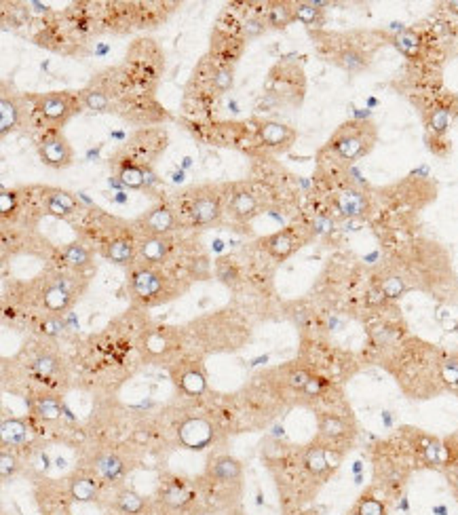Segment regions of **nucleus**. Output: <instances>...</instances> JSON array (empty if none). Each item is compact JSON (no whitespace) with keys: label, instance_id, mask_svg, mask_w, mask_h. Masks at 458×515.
Returning a JSON list of instances; mask_svg holds the SVG:
<instances>
[{"label":"nucleus","instance_id":"obj_1","mask_svg":"<svg viewBox=\"0 0 458 515\" xmlns=\"http://www.w3.org/2000/svg\"><path fill=\"white\" fill-rule=\"evenodd\" d=\"M374 141H376V129L372 123L351 121V123H344L334 134V138L329 140V148L342 161H357L374 148Z\"/></svg>","mask_w":458,"mask_h":515},{"label":"nucleus","instance_id":"obj_2","mask_svg":"<svg viewBox=\"0 0 458 515\" xmlns=\"http://www.w3.org/2000/svg\"><path fill=\"white\" fill-rule=\"evenodd\" d=\"M39 154L43 163L53 167V169H64L72 163V146L64 138L59 129H49L45 136L39 141Z\"/></svg>","mask_w":458,"mask_h":515},{"label":"nucleus","instance_id":"obj_3","mask_svg":"<svg viewBox=\"0 0 458 515\" xmlns=\"http://www.w3.org/2000/svg\"><path fill=\"white\" fill-rule=\"evenodd\" d=\"M36 110L41 112V116L46 123H51V129H57L76 112V99L70 94H59V91L46 94L39 97Z\"/></svg>","mask_w":458,"mask_h":515},{"label":"nucleus","instance_id":"obj_4","mask_svg":"<svg viewBox=\"0 0 458 515\" xmlns=\"http://www.w3.org/2000/svg\"><path fill=\"white\" fill-rule=\"evenodd\" d=\"M222 214V203H220V194L211 186L199 188L196 192H192V201H190V218L192 224L196 226H207L211 222H216Z\"/></svg>","mask_w":458,"mask_h":515},{"label":"nucleus","instance_id":"obj_5","mask_svg":"<svg viewBox=\"0 0 458 515\" xmlns=\"http://www.w3.org/2000/svg\"><path fill=\"white\" fill-rule=\"evenodd\" d=\"M178 437L188 450H205L207 446L214 444L216 431L211 422L196 416V419H186L178 429Z\"/></svg>","mask_w":458,"mask_h":515},{"label":"nucleus","instance_id":"obj_6","mask_svg":"<svg viewBox=\"0 0 458 515\" xmlns=\"http://www.w3.org/2000/svg\"><path fill=\"white\" fill-rule=\"evenodd\" d=\"M171 378L176 380L178 389L190 397H196L207 389V378L199 361H178L171 368Z\"/></svg>","mask_w":458,"mask_h":515},{"label":"nucleus","instance_id":"obj_7","mask_svg":"<svg viewBox=\"0 0 458 515\" xmlns=\"http://www.w3.org/2000/svg\"><path fill=\"white\" fill-rule=\"evenodd\" d=\"M258 136H260V141L275 150V152H283L287 150L294 141H296V131L287 125H281V123H275V121H264L258 125Z\"/></svg>","mask_w":458,"mask_h":515},{"label":"nucleus","instance_id":"obj_8","mask_svg":"<svg viewBox=\"0 0 458 515\" xmlns=\"http://www.w3.org/2000/svg\"><path fill=\"white\" fill-rule=\"evenodd\" d=\"M131 287H134L136 298L150 302V300H154L156 296L163 294V289H165V277H163L161 273L152 271V269H141L138 273H134Z\"/></svg>","mask_w":458,"mask_h":515},{"label":"nucleus","instance_id":"obj_9","mask_svg":"<svg viewBox=\"0 0 458 515\" xmlns=\"http://www.w3.org/2000/svg\"><path fill=\"white\" fill-rule=\"evenodd\" d=\"M262 243L267 245V249L275 256L277 260H285L287 256H292V254L304 243V239H300L296 226H292V229H285V231H279V233L271 234V236L264 239Z\"/></svg>","mask_w":458,"mask_h":515},{"label":"nucleus","instance_id":"obj_10","mask_svg":"<svg viewBox=\"0 0 458 515\" xmlns=\"http://www.w3.org/2000/svg\"><path fill=\"white\" fill-rule=\"evenodd\" d=\"M336 209H338V214L344 216V218H359V216L367 214L369 201H367V196L362 190L351 188V190H344V192L338 194V199H336Z\"/></svg>","mask_w":458,"mask_h":515},{"label":"nucleus","instance_id":"obj_11","mask_svg":"<svg viewBox=\"0 0 458 515\" xmlns=\"http://www.w3.org/2000/svg\"><path fill=\"white\" fill-rule=\"evenodd\" d=\"M241 463L232 456H216L207 465V475L218 481H239L241 479Z\"/></svg>","mask_w":458,"mask_h":515},{"label":"nucleus","instance_id":"obj_12","mask_svg":"<svg viewBox=\"0 0 458 515\" xmlns=\"http://www.w3.org/2000/svg\"><path fill=\"white\" fill-rule=\"evenodd\" d=\"M141 224H144V229L150 234H163L169 233V231L174 229L176 218H174V214H171L169 207L159 205V207L150 209V211L141 218Z\"/></svg>","mask_w":458,"mask_h":515},{"label":"nucleus","instance_id":"obj_13","mask_svg":"<svg viewBox=\"0 0 458 515\" xmlns=\"http://www.w3.org/2000/svg\"><path fill=\"white\" fill-rule=\"evenodd\" d=\"M72 298H74V294L68 291L59 281L49 283L43 291V302L51 313H61V311L70 309Z\"/></svg>","mask_w":458,"mask_h":515},{"label":"nucleus","instance_id":"obj_14","mask_svg":"<svg viewBox=\"0 0 458 515\" xmlns=\"http://www.w3.org/2000/svg\"><path fill=\"white\" fill-rule=\"evenodd\" d=\"M19 114H21V106H19L17 97L4 91L0 99V134L2 136H6L9 131H13L17 127Z\"/></svg>","mask_w":458,"mask_h":515},{"label":"nucleus","instance_id":"obj_15","mask_svg":"<svg viewBox=\"0 0 458 515\" xmlns=\"http://www.w3.org/2000/svg\"><path fill=\"white\" fill-rule=\"evenodd\" d=\"M93 469L108 481H116L125 475V463L112 452H99L93 459Z\"/></svg>","mask_w":458,"mask_h":515},{"label":"nucleus","instance_id":"obj_16","mask_svg":"<svg viewBox=\"0 0 458 515\" xmlns=\"http://www.w3.org/2000/svg\"><path fill=\"white\" fill-rule=\"evenodd\" d=\"M134 254H136V245L131 239H112L106 247H104V256L114 262V264H129L134 260Z\"/></svg>","mask_w":458,"mask_h":515},{"label":"nucleus","instance_id":"obj_17","mask_svg":"<svg viewBox=\"0 0 458 515\" xmlns=\"http://www.w3.org/2000/svg\"><path fill=\"white\" fill-rule=\"evenodd\" d=\"M376 287L382 291V296L387 298V300H397V298H402L404 294H408L410 291V283L408 279L404 277V275H399V273H387V275H382L378 283H376Z\"/></svg>","mask_w":458,"mask_h":515},{"label":"nucleus","instance_id":"obj_18","mask_svg":"<svg viewBox=\"0 0 458 515\" xmlns=\"http://www.w3.org/2000/svg\"><path fill=\"white\" fill-rule=\"evenodd\" d=\"M304 467L313 477H321V479L329 473V461H327V454H325L323 446L313 444V446L307 448V452H304Z\"/></svg>","mask_w":458,"mask_h":515},{"label":"nucleus","instance_id":"obj_19","mask_svg":"<svg viewBox=\"0 0 458 515\" xmlns=\"http://www.w3.org/2000/svg\"><path fill=\"white\" fill-rule=\"evenodd\" d=\"M139 254L148 262H159L169 254V241L163 239L161 234H150V236L139 241Z\"/></svg>","mask_w":458,"mask_h":515},{"label":"nucleus","instance_id":"obj_20","mask_svg":"<svg viewBox=\"0 0 458 515\" xmlns=\"http://www.w3.org/2000/svg\"><path fill=\"white\" fill-rule=\"evenodd\" d=\"M319 433L321 437H325L329 441H338L349 435V422L336 414H321Z\"/></svg>","mask_w":458,"mask_h":515},{"label":"nucleus","instance_id":"obj_21","mask_svg":"<svg viewBox=\"0 0 458 515\" xmlns=\"http://www.w3.org/2000/svg\"><path fill=\"white\" fill-rule=\"evenodd\" d=\"M76 207H79V201H76L72 194L64 192V190H53V192L49 194L46 211L53 214V216H68V214H72Z\"/></svg>","mask_w":458,"mask_h":515},{"label":"nucleus","instance_id":"obj_22","mask_svg":"<svg viewBox=\"0 0 458 515\" xmlns=\"http://www.w3.org/2000/svg\"><path fill=\"white\" fill-rule=\"evenodd\" d=\"M144 349L148 355L152 357H161L165 355L169 349H171V342H169V329L159 328L152 329L146 338H144Z\"/></svg>","mask_w":458,"mask_h":515},{"label":"nucleus","instance_id":"obj_23","mask_svg":"<svg viewBox=\"0 0 458 515\" xmlns=\"http://www.w3.org/2000/svg\"><path fill=\"white\" fill-rule=\"evenodd\" d=\"M28 439V426L19 419H4L2 421V444L4 446H19Z\"/></svg>","mask_w":458,"mask_h":515},{"label":"nucleus","instance_id":"obj_24","mask_svg":"<svg viewBox=\"0 0 458 515\" xmlns=\"http://www.w3.org/2000/svg\"><path fill=\"white\" fill-rule=\"evenodd\" d=\"M61 258L72 266V269H87L91 266V251L81 245V243H70L61 249Z\"/></svg>","mask_w":458,"mask_h":515},{"label":"nucleus","instance_id":"obj_25","mask_svg":"<svg viewBox=\"0 0 458 515\" xmlns=\"http://www.w3.org/2000/svg\"><path fill=\"white\" fill-rule=\"evenodd\" d=\"M119 180L123 182V186L125 188H141L146 184V169L139 167L136 161L127 159V161L121 165Z\"/></svg>","mask_w":458,"mask_h":515},{"label":"nucleus","instance_id":"obj_26","mask_svg":"<svg viewBox=\"0 0 458 515\" xmlns=\"http://www.w3.org/2000/svg\"><path fill=\"white\" fill-rule=\"evenodd\" d=\"M230 209H232V214H234L237 218L249 220V218L256 214V199H254V194L247 192V190H241V192L232 194V199H230Z\"/></svg>","mask_w":458,"mask_h":515},{"label":"nucleus","instance_id":"obj_27","mask_svg":"<svg viewBox=\"0 0 458 515\" xmlns=\"http://www.w3.org/2000/svg\"><path fill=\"white\" fill-rule=\"evenodd\" d=\"M267 19H269V26H273V28L289 26L296 19L294 4H289V2H273L271 9H269V17Z\"/></svg>","mask_w":458,"mask_h":515},{"label":"nucleus","instance_id":"obj_28","mask_svg":"<svg viewBox=\"0 0 458 515\" xmlns=\"http://www.w3.org/2000/svg\"><path fill=\"white\" fill-rule=\"evenodd\" d=\"M338 64L347 70V72H362L367 68V55H364L359 49H344L340 55H338Z\"/></svg>","mask_w":458,"mask_h":515},{"label":"nucleus","instance_id":"obj_29","mask_svg":"<svg viewBox=\"0 0 458 515\" xmlns=\"http://www.w3.org/2000/svg\"><path fill=\"white\" fill-rule=\"evenodd\" d=\"M70 494L79 503H89L97 494V486L89 477H74L72 484H70Z\"/></svg>","mask_w":458,"mask_h":515},{"label":"nucleus","instance_id":"obj_30","mask_svg":"<svg viewBox=\"0 0 458 515\" xmlns=\"http://www.w3.org/2000/svg\"><path fill=\"white\" fill-rule=\"evenodd\" d=\"M395 47L399 49L406 57L414 59L420 53V36L412 30H404L395 36Z\"/></svg>","mask_w":458,"mask_h":515},{"label":"nucleus","instance_id":"obj_31","mask_svg":"<svg viewBox=\"0 0 458 515\" xmlns=\"http://www.w3.org/2000/svg\"><path fill=\"white\" fill-rule=\"evenodd\" d=\"M116 505H119V509L123 511V514H129V515H138L144 511V499L139 496L138 492H134V490H123L121 494H119V499H116Z\"/></svg>","mask_w":458,"mask_h":515},{"label":"nucleus","instance_id":"obj_32","mask_svg":"<svg viewBox=\"0 0 458 515\" xmlns=\"http://www.w3.org/2000/svg\"><path fill=\"white\" fill-rule=\"evenodd\" d=\"M450 119H452L450 108L439 106V108L431 110V114H429V129H431L435 136H444V134L448 131V127H450Z\"/></svg>","mask_w":458,"mask_h":515},{"label":"nucleus","instance_id":"obj_33","mask_svg":"<svg viewBox=\"0 0 458 515\" xmlns=\"http://www.w3.org/2000/svg\"><path fill=\"white\" fill-rule=\"evenodd\" d=\"M294 15L298 21L307 24V26H315L321 21V9L313 2H296L294 4Z\"/></svg>","mask_w":458,"mask_h":515},{"label":"nucleus","instance_id":"obj_34","mask_svg":"<svg viewBox=\"0 0 458 515\" xmlns=\"http://www.w3.org/2000/svg\"><path fill=\"white\" fill-rule=\"evenodd\" d=\"M192 494L182 488V486H169L165 492H163V503L171 509H180V507H186L190 503Z\"/></svg>","mask_w":458,"mask_h":515},{"label":"nucleus","instance_id":"obj_35","mask_svg":"<svg viewBox=\"0 0 458 515\" xmlns=\"http://www.w3.org/2000/svg\"><path fill=\"white\" fill-rule=\"evenodd\" d=\"M32 370H34V374L41 376V378H51L59 370V359L55 355H51V353H43V355H39L34 359Z\"/></svg>","mask_w":458,"mask_h":515},{"label":"nucleus","instance_id":"obj_36","mask_svg":"<svg viewBox=\"0 0 458 515\" xmlns=\"http://www.w3.org/2000/svg\"><path fill=\"white\" fill-rule=\"evenodd\" d=\"M442 382L448 389L458 391V355H450V357L442 359Z\"/></svg>","mask_w":458,"mask_h":515},{"label":"nucleus","instance_id":"obj_37","mask_svg":"<svg viewBox=\"0 0 458 515\" xmlns=\"http://www.w3.org/2000/svg\"><path fill=\"white\" fill-rule=\"evenodd\" d=\"M83 101H85V106H87L89 110H93V112H108V108H110V99H108V95L104 94V91H99V89H89V91H85Z\"/></svg>","mask_w":458,"mask_h":515},{"label":"nucleus","instance_id":"obj_38","mask_svg":"<svg viewBox=\"0 0 458 515\" xmlns=\"http://www.w3.org/2000/svg\"><path fill=\"white\" fill-rule=\"evenodd\" d=\"M36 414L43 419V421H57L61 416V410H59V404L51 397H41L34 406Z\"/></svg>","mask_w":458,"mask_h":515},{"label":"nucleus","instance_id":"obj_39","mask_svg":"<svg viewBox=\"0 0 458 515\" xmlns=\"http://www.w3.org/2000/svg\"><path fill=\"white\" fill-rule=\"evenodd\" d=\"M357 515H387V507L374 496H364L357 505Z\"/></svg>","mask_w":458,"mask_h":515},{"label":"nucleus","instance_id":"obj_40","mask_svg":"<svg viewBox=\"0 0 458 515\" xmlns=\"http://www.w3.org/2000/svg\"><path fill=\"white\" fill-rule=\"evenodd\" d=\"M214 87L218 91H230L232 89V68L222 66L214 72Z\"/></svg>","mask_w":458,"mask_h":515},{"label":"nucleus","instance_id":"obj_41","mask_svg":"<svg viewBox=\"0 0 458 515\" xmlns=\"http://www.w3.org/2000/svg\"><path fill=\"white\" fill-rule=\"evenodd\" d=\"M15 471H17V459L11 452L2 450V454H0V475H2V479L6 481L9 477L15 475Z\"/></svg>","mask_w":458,"mask_h":515},{"label":"nucleus","instance_id":"obj_42","mask_svg":"<svg viewBox=\"0 0 458 515\" xmlns=\"http://www.w3.org/2000/svg\"><path fill=\"white\" fill-rule=\"evenodd\" d=\"M243 30H245V36H247V39H256V36H260V34L267 30V26H264V19H260V17H249V19H245Z\"/></svg>","mask_w":458,"mask_h":515},{"label":"nucleus","instance_id":"obj_43","mask_svg":"<svg viewBox=\"0 0 458 515\" xmlns=\"http://www.w3.org/2000/svg\"><path fill=\"white\" fill-rule=\"evenodd\" d=\"M323 389H325V380L319 378V376H311L309 382H307V386L302 389V393H304L307 397H319L321 393H323Z\"/></svg>","mask_w":458,"mask_h":515},{"label":"nucleus","instance_id":"obj_44","mask_svg":"<svg viewBox=\"0 0 458 515\" xmlns=\"http://www.w3.org/2000/svg\"><path fill=\"white\" fill-rule=\"evenodd\" d=\"M216 273H218V279L222 283H226V285H234L237 283V269L230 266L229 262H220Z\"/></svg>","mask_w":458,"mask_h":515},{"label":"nucleus","instance_id":"obj_45","mask_svg":"<svg viewBox=\"0 0 458 515\" xmlns=\"http://www.w3.org/2000/svg\"><path fill=\"white\" fill-rule=\"evenodd\" d=\"M15 205H17L15 192L2 190V194H0V211H2V216H9L11 211H15Z\"/></svg>","mask_w":458,"mask_h":515},{"label":"nucleus","instance_id":"obj_46","mask_svg":"<svg viewBox=\"0 0 458 515\" xmlns=\"http://www.w3.org/2000/svg\"><path fill=\"white\" fill-rule=\"evenodd\" d=\"M334 229V220L332 218H325V216H321L315 220V224H313V233L315 234H325L329 233Z\"/></svg>","mask_w":458,"mask_h":515},{"label":"nucleus","instance_id":"obj_47","mask_svg":"<svg viewBox=\"0 0 458 515\" xmlns=\"http://www.w3.org/2000/svg\"><path fill=\"white\" fill-rule=\"evenodd\" d=\"M43 329H45L46 334H51V336H57V334H61L64 324L59 319H46L45 324H43Z\"/></svg>","mask_w":458,"mask_h":515},{"label":"nucleus","instance_id":"obj_48","mask_svg":"<svg viewBox=\"0 0 458 515\" xmlns=\"http://www.w3.org/2000/svg\"><path fill=\"white\" fill-rule=\"evenodd\" d=\"M433 514H435V515H448L450 511H448V507H446V505H435V507H433Z\"/></svg>","mask_w":458,"mask_h":515},{"label":"nucleus","instance_id":"obj_49","mask_svg":"<svg viewBox=\"0 0 458 515\" xmlns=\"http://www.w3.org/2000/svg\"><path fill=\"white\" fill-rule=\"evenodd\" d=\"M171 180L178 184V182H184V171L180 169V171H174V176H171Z\"/></svg>","mask_w":458,"mask_h":515},{"label":"nucleus","instance_id":"obj_50","mask_svg":"<svg viewBox=\"0 0 458 515\" xmlns=\"http://www.w3.org/2000/svg\"><path fill=\"white\" fill-rule=\"evenodd\" d=\"M114 201H119V203H125V201H127V196H125L123 192H116V194H114Z\"/></svg>","mask_w":458,"mask_h":515},{"label":"nucleus","instance_id":"obj_51","mask_svg":"<svg viewBox=\"0 0 458 515\" xmlns=\"http://www.w3.org/2000/svg\"><path fill=\"white\" fill-rule=\"evenodd\" d=\"M448 6H450V11H452V13H458V2H450Z\"/></svg>","mask_w":458,"mask_h":515},{"label":"nucleus","instance_id":"obj_52","mask_svg":"<svg viewBox=\"0 0 458 515\" xmlns=\"http://www.w3.org/2000/svg\"><path fill=\"white\" fill-rule=\"evenodd\" d=\"M182 165H184V167H190V165H192V159H188V156H186V159H184Z\"/></svg>","mask_w":458,"mask_h":515},{"label":"nucleus","instance_id":"obj_53","mask_svg":"<svg viewBox=\"0 0 458 515\" xmlns=\"http://www.w3.org/2000/svg\"><path fill=\"white\" fill-rule=\"evenodd\" d=\"M452 486H454V490H457V494H458V475L452 479Z\"/></svg>","mask_w":458,"mask_h":515},{"label":"nucleus","instance_id":"obj_54","mask_svg":"<svg viewBox=\"0 0 458 515\" xmlns=\"http://www.w3.org/2000/svg\"><path fill=\"white\" fill-rule=\"evenodd\" d=\"M232 515H241V514H232Z\"/></svg>","mask_w":458,"mask_h":515}]
</instances>
